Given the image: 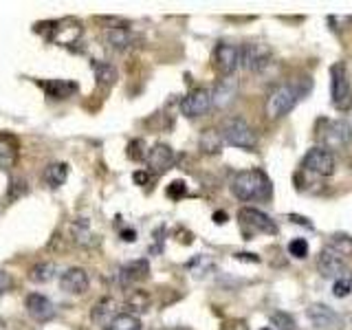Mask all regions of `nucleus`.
Instances as JSON below:
<instances>
[{
	"instance_id": "39",
	"label": "nucleus",
	"mask_w": 352,
	"mask_h": 330,
	"mask_svg": "<svg viewBox=\"0 0 352 330\" xmlns=\"http://www.w3.org/2000/svg\"><path fill=\"white\" fill-rule=\"evenodd\" d=\"M328 22L333 25V31H341V29H344L341 25H348V27L352 25V20H350V18H341V16H330Z\"/></svg>"
},
{
	"instance_id": "33",
	"label": "nucleus",
	"mask_w": 352,
	"mask_h": 330,
	"mask_svg": "<svg viewBox=\"0 0 352 330\" xmlns=\"http://www.w3.org/2000/svg\"><path fill=\"white\" fill-rule=\"evenodd\" d=\"M289 253H291L293 258L304 260V258L308 256V242H306L304 238H295V240H291V242H289Z\"/></svg>"
},
{
	"instance_id": "24",
	"label": "nucleus",
	"mask_w": 352,
	"mask_h": 330,
	"mask_svg": "<svg viewBox=\"0 0 352 330\" xmlns=\"http://www.w3.org/2000/svg\"><path fill=\"white\" fill-rule=\"evenodd\" d=\"M66 179H69V165L66 163H51L49 168L44 170V183L53 187V190L62 187Z\"/></svg>"
},
{
	"instance_id": "13",
	"label": "nucleus",
	"mask_w": 352,
	"mask_h": 330,
	"mask_svg": "<svg viewBox=\"0 0 352 330\" xmlns=\"http://www.w3.org/2000/svg\"><path fill=\"white\" fill-rule=\"evenodd\" d=\"M25 306H27V313L36 319L40 324H47L55 317V306L53 302L49 300L47 295L42 293H29L27 300H25Z\"/></svg>"
},
{
	"instance_id": "37",
	"label": "nucleus",
	"mask_w": 352,
	"mask_h": 330,
	"mask_svg": "<svg viewBox=\"0 0 352 330\" xmlns=\"http://www.w3.org/2000/svg\"><path fill=\"white\" fill-rule=\"evenodd\" d=\"M220 330H249V326L245 319H229V322L220 326Z\"/></svg>"
},
{
	"instance_id": "42",
	"label": "nucleus",
	"mask_w": 352,
	"mask_h": 330,
	"mask_svg": "<svg viewBox=\"0 0 352 330\" xmlns=\"http://www.w3.org/2000/svg\"><path fill=\"white\" fill-rule=\"evenodd\" d=\"M289 218L293 220V223H297V225H304V227H313V225H311V223H308V220L304 218V216H295V214H291Z\"/></svg>"
},
{
	"instance_id": "45",
	"label": "nucleus",
	"mask_w": 352,
	"mask_h": 330,
	"mask_svg": "<svg viewBox=\"0 0 352 330\" xmlns=\"http://www.w3.org/2000/svg\"><path fill=\"white\" fill-rule=\"evenodd\" d=\"M161 330H187V328H183V326H172V328H161Z\"/></svg>"
},
{
	"instance_id": "18",
	"label": "nucleus",
	"mask_w": 352,
	"mask_h": 330,
	"mask_svg": "<svg viewBox=\"0 0 352 330\" xmlns=\"http://www.w3.org/2000/svg\"><path fill=\"white\" fill-rule=\"evenodd\" d=\"M236 97H238V82L234 77H223L212 91V106L227 108L229 104H234Z\"/></svg>"
},
{
	"instance_id": "12",
	"label": "nucleus",
	"mask_w": 352,
	"mask_h": 330,
	"mask_svg": "<svg viewBox=\"0 0 352 330\" xmlns=\"http://www.w3.org/2000/svg\"><path fill=\"white\" fill-rule=\"evenodd\" d=\"M146 163H148L150 172L161 176V174H165L174 165V150L168 146V143H157V146H152L148 150Z\"/></svg>"
},
{
	"instance_id": "21",
	"label": "nucleus",
	"mask_w": 352,
	"mask_h": 330,
	"mask_svg": "<svg viewBox=\"0 0 352 330\" xmlns=\"http://www.w3.org/2000/svg\"><path fill=\"white\" fill-rule=\"evenodd\" d=\"M20 154L18 139L9 132H0V168H14Z\"/></svg>"
},
{
	"instance_id": "27",
	"label": "nucleus",
	"mask_w": 352,
	"mask_h": 330,
	"mask_svg": "<svg viewBox=\"0 0 352 330\" xmlns=\"http://www.w3.org/2000/svg\"><path fill=\"white\" fill-rule=\"evenodd\" d=\"M150 295L146 291H132L130 297L126 300V308H128V313L130 315H135V313H146L148 308H150Z\"/></svg>"
},
{
	"instance_id": "16",
	"label": "nucleus",
	"mask_w": 352,
	"mask_h": 330,
	"mask_svg": "<svg viewBox=\"0 0 352 330\" xmlns=\"http://www.w3.org/2000/svg\"><path fill=\"white\" fill-rule=\"evenodd\" d=\"M306 315H308V319H311L313 326L322 328V330H333V328L341 326V317L333 311V308H328L326 304H313L306 311Z\"/></svg>"
},
{
	"instance_id": "38",
	"label": "nucleus",
	"mask_w": 352,
	"mask_h": 330,
	"mask_svg": "<svg viewBox=\"0 0 352 330\" xmlns=\"http://www.w3.org/2000/svg\"><path fill=\"white\" fill-rule=\"evenodd\" d=\"M11 286H14V280H11V275L5 273V271H0V297H3Z\"/></svg>"
},
{
	"instance_id": "34",
	"label": "nucleus",
	"mask_w": 352,
	"mask_h": 330,
	"mask_svg": "<svg viewBox=\"0 0 352 330\" xmlns=\"http://www.w3.org/2000/svg\"><path fill=\"white\" fill-rule=\"evenodd\" d=\"M27 192V183L22 181V179H11V183H9V192H7V196H9V201H16L18 196H22Z\"/></svg>"
},
{
	"instance_id": "22",
	"label": "nucleus",
	"mask_w": 352,
	"mask_h": 330,
	"mask_svg": "<svg viewBox=\"0 0 352 330\" xmlns=\"http://www.w3.org/2000/svg\"><path fill=\"white\" fill-rule=\"evenodd\" d=\"M42 88L53 99H69L77 93V84L71 80H49L42 82Z\"/></svg>"
},
{
	"instance_id": "6",
	"label": "nucleus",
	"mask_w": 352,
	"mask_h": 330,
	"mask_svg": "<svg viewBox=\"0 0 352 330\" xmlns=\"http://www.w3.org/2000/svg\"><path fill=\"white\" fill-rule=\"evenodd\" d=\"M47 29V38L55 44H60V47H73V44L82 38V22H77L75 18H64V20H55V22H49Z\"/></svg>"
},
{
	"instance_id": "9",
	"label": "nucleus",
	"mask_w": 352,
	"mask_h": 330,
	"mask_svg": "<svg viewBox=\"0 0 352 330\" xmlns=\"http://www.w3.org/2000/svg\"><path fill=\"white\" fill-rule=\"evenodd\" d=\"M302 168L306 172L317 174V176H333L335 168H337V161L333 157V152H328L326 148H311L302 161Z\"/></svg>"
},
{
	"instance_id": "35",
	"label": "nucleus",
	"mask_w": 352,
	"mask_h": 330,
	"mask_svg": "<svg viewBox=\"0 0 352 330\" xmlns=\"http://www.w3.org/2000/svg\"><path fill=\"white\" fill-rule=\"evenodd\" d=\"M350 291H352V280H348V278H339V280H335V284H333V293H335V297H346Z\"/></svg>"
},
{
	"instance_id": "5",
	"label": "nucleus",
	"mask_w": 352,
	"mask_h": 330,
	"mask_svg": "<svg viewBox=\"0 0 352 330\" xmlns=\"http://www.w3.org/2000/svg\"><path fill=\"white\" fill-rule=\"evenodd\" d=\"M238 220L240 225L245 227V234L251 236V234H269V236H275L278 234V225H275V220L260 212L256 207H242L238 212Z\"/></svg>"
},
{
	"instance_id": "1",
	"label": "nucleus",
	"mask_w": 352,
	"mask_h": 330,
	"mask_svg": "<svg viewBox=\"0 0 352 330\" xmlns=\"http://www.w3.org/2000/svg\"><path fill=\"white\" fill-rule=\"evenodd\" d=\"M311 91V80L302 77L297 84H280L275 86L273 91L267 95V102H264V115L269 121L282 119L284 115H289L295 108V104Z\"/></svg>"
},
{
	"instance_id": "15",
	"label": "nucleus",
	"mask_w": 352,
	"mask_h": 330,
	"mask_svg": "<svg viewBox=\"0 0 352 330\" xmlns=\"http://www.w3.org/2000/svg\"><path fill=\"white\" fill-rule=\"evenodd\" d=\"M317 269L324 278H341V273L346 271V258H341L330 247H324L322 253L317 256Z\"/></svg>"
},
{
	"instance_id": "10",
	"label": "nucleus",
	"mask_w": 352,
	"mask_h": 330,
	"mask_svg": "<svg viewBox=\"0 0 352 330\" xmlns=\"http://www.w3.org/2000/svg\"><path fill=\"white\" fill-rule=\"evenodd\" d=\"M209 108H212V93L207 88H194L192 93H187L181 99V113L190 119L207 115Z\"/></svg>"
},
{
	"instance_id": "20",
	"label": "nucleus",
	"mask_w": 352,
	"mask_h": 330,
	"mask_svg": "<svg viewBox=\"0 0 352 330\" xmlns=\"http://www.w3.org/2000/svg\"><path fill=\"white\" fill-rule=\"evenodd\" d=\"M148 273H150L148 260H135V262L126 264V267H121V271H119V284L124 286V289H128V286H132L135 282L146 280Z\"/></svg>"
},
{
	"instance_id": "7",
	"label": "nucleus",
	"mask_w": 352,
	"mask_h": 330,
	"mask_svg": "<svg viewBox=\"0 0 352 330\" xmlns=\"http://www.w3.org/2000/svg\"><path fill=\"white\" fill-rule=\"evenodd\" d=\"M240 62L251 73H262L273 62V49L264 42H251L240 49Z\"/></svg>"
},
{
	"instance_id": "25",
	"label": "nucleus",
	"mask_w": 352,
	"mask_h": 330,
	"mask_svg": "<svg viewBox=\"0 0 352 330\" xmlns=\"http://www.w3.org/2000/svg\"><path fill=\"white\" fill-rule=\"evenodd\" d=\"M55 278V264L53 262H36L33 267L29 269V280L36 282V284H47Z\"/></svg>"
},
{
	"instance_id": "8",
	"label": "nucleus",
	"mask_w": 352,
	"mask_h": 330,
	"mask_svg": "<svg viewBox=\"0 0 352 330\" xmlns=\"http://www.w3.org/2000/svg\"><path fill=\"white\" fill-rule=\"evenodd\" d=\"M322 143L326 150H346L352 143V126L344 119L328 121L326 128L322 130Z\"/></svg>"
},
{
	"instance_id": "44",
	"label": "nucleus",
	"mask_w": 352,
	"mask_h": 330,
	"mask_svg": "<svg viewBox=\"0 0 352 330\" xmlns=\"http://www.w3.org/2000/svg\"><path fill=\"white\" fill-rule=\"evenodd\" d=\"M225 220H227V214H225V212H216V214H214V223H216V225H223Z\"/></svg>"
},
{
	"instance_id": "36",
	"label": "nucleus",
	"mask_w": 352,
	"mask_h": 330,
	"mask_svg": "<svg viewBox=\"0 0 352 330\" xmlns=\"http://www.w3.org/2000/svg\"><path fill=\"white\" fill-rule=\"evenodd\" d=\"M185 192H187V185L183 181H174L168 187V196L170 198H181V196H185Z\"/></svg>"
},
{
	"instance_id": "2",
	"label": "nucleus",
	"mask_w": 352,
	"mask_h": 330,
	"mask_svg": "<svg viewBox=\"0 0 352 330\" xmlns=\"http://www.w3.org/2000/svg\"><path fill=\"white\" fill-rule=\"evenodd\" d=\"M231 192L240 201H262L271 196V181L262 170H242L231 181Z\"/></svg>"
},
{
	"instance_id": "4",
	"label": "nucleus",
	"mask_w": 352,
	"mask_h": 330,
	"mask_svg": "<svg viewBox=\"0 0 352 330\" xmlns=\"http://www.w3.org/2000/svg\"><path fill=\"white\" fill-rule=\"evenodd\" d=\"M330 97H333V106L337 110L352 108V84L344 62L330 66Z\"/></svg>"
},
{
	"instance_id": "14",
	"label": "nucleus",
	"mask_w": 352,
	"mask_h": 330,
	"mask_svg": "<svg viewBox=\"0 0 352 330\" xmlns=\"http://www.w3.org/2000/svg\"><path fill=\"white\" fill-rule=\"evenodd\" d=\"M60 286L71 295H84L91 286V278L82 267H71L60 275Z\"/></svg>"
},
{
	"instance_id": "32",
	"label": "nucleus",
	"mask_w": 352,
	"mask_h": 330,
	"mask_svg": "<svg viewBox=\"0 0 352 330\" xmlns=\"http://www.w3.org/2000/svg\"><path fill=\"white\" fill-rule=\"evenodd\" d=\"M271 324L278 328V330H295V319L289 315V313H284V311H278V313H273L271 315Z\"/></svg>"
},
{
	"instance_id": "31",
	"label": "nucleus",
	"mask_w": 352,
	"mask_h": 330,
	"mask_svg": "<svg viewBox=\"0 0 352 330\" xmlns=\"http://www.w3.org/2000/svg\"><path fill=\"white\" fill-rule=\"evenodd\" d=\"M128 159H132V161H146V157H148V150H146V143H143V139H135V141H130L128 143Z\"/></svg>"
},
{
	"instance_id": "41",
	"label": "nucleus",
	"mask_w": 352,
	"mask_h": 330,
	"mask_svg": "<svg viewBox=\"0 0 352 330\" xmlns=\"http://www.w3.org/2000/svg\"><path fill=\"white\" fill-rule=\"evenodd\" d=\"M121 238L126 242H135L137 240V231L135 229H121Z\"/></svg>"
},
{
	"instance_id": "26",
	"label": "nucleus",
	"mask_w": 352,
	"mask_h": 330,
	"mask_svg": "<svg viewBox=\"0 0 352 330\" xmlns=\"http://www.w3.org/2000/svg\"><path fill=\"white\" fill-rule=\"evenodd\" d=\"M106 42L110 44L113 49H128L132 42H135V36L128 27H121V29H110L106 33Z\"/></svg>"
},
{
	"instance_id": "19",
	"label": "nucleus",
	"mask_w": 352,
	"mask_h": 330,
	"mask_svg": "<svg viewBox=\"0 0 352 330\" xmlns=\"http://www.w3.org/2000/svg\"><path fill=\"white\" fill-rule=\"evenodd\" d=\"M71 238L75 245H80L84 249H93L99 245V236L91 229V223L86 218H77L71 225Z\"/></svg>"
},
{
	"instance_id": "46",
	"label": "nucleus",
	"mask_w": 352,
	"mask_h": 330,
	"mask_svg": "<svg viewBox=\"0 0 352 330\" xmlns=\"http://www.w3.org/2000/svg\"><path fill=\"white\" fill-rule=\"evenodd\" d=\"M264 330H271V328H264Z\"/></svg>"
},
{
	"instance_id": "30",
	"label": "nucleus",
	"mask_w": 352,
	"mask_h": 330,
	"mask_svg": "<svg viewBox=\"0 0 352 330\" xmlns=\"http://www.w3.org/2000/svg\"><path fill=\"white\" fill-rule=\"evenodd\" d=\"M326 247H330L335 253H339L341 258L352 256V238H348V236H333V240H330Z\"/></svg>"
},
{
	"instance_id": "23",
	"label": "nucleus",
	"mask_w": 352,
	"mask_h": 330,
	"mask_svg": "<svg viewBox=\"0 0 352 330\" xmlns=\"http://www.w3.org/2000/svg\"><path fill=\"white\" fill-rule=\"evenodd\" d=\"M223 135H220V130L216 128H207L203 130L201 139H198V146H201V150L205 154H218L220 150H223Z\"/></svg>"
},
{
	"instance_id": "3",
	"label": "nucleus",
	"mask_w": 352,
	"mask_h": 330,
	"mask_svg": "<svg viewBox=\"0 0 352 330\" xmlns=\"http://www.w3.org/2000/svg\"><path fill=\"white\" fill-rule=\"evenodd\" d=\"M223 141L229 146L240 148V150H256L258 148V135L242 117H227L220 128Z\"/></svg>"
},
{
	"instance_id": "28",
	"label": "nucleus",
	"mask_w": 352,
	"mask_h": 330,
	"mask_svg": "<svg viewBox=\"0 0 352 330\" xmlns=\"http://www.w3.org/2000/svg\"><path fill=\"white\" fill-rule=\"evenodd\" d=\"M106 330H143L141 319L130 313H119Z\"/></svg>"
},
{
	"instance_id": "29",
	"label": "nucleus",
	"mask_w": 352,
	"mask_h": 330,
	"mask_svg": "<svg viewBox=\"0 0 352 330\" xmlns=\"http://www.w3.org/2000/svg\"><path fill=\"white\" fill-rule=\"evenodd\" d=\"M97 82L102 86H113L117 82V69L110 62H95L93 66Z\"/></svg>"
},
{
	"instance_id": "43",
	"label": "nucleus",
	"mask_w": 352,
	"mask_h": 330,
	"mask_svg": "<svg viewBox=\"0 0 352 330\" xmlns=\"http://www.w3.org/2000/svg\"><path fill=\"white\" fill-rule=\"evenodd\" d=\"M238 260H251V262H260V258H256L253 253H236Z\"/></svg>"
},
{
	"instance_id": "40",
	"label": "nucleus",
	"mask_w": 352,
	"mask_h": 330,
	"mask_svg": "<svg viewBox=\"0 0 352 330\" xmlns=\"http://www.w3.org/2000/svg\"><path fill=\"white\" fill-rule=\"evenodd\" d=\"M132 179H135L137 185H148L150 183V172L139 170V172H135V176H132Z\"/></svg>"
},
{
	"instance_id": "11",
	"label": "nucleus",
	"mask_w": 352,
	"mask_h": 330,
	"mask_svg": "<svg viewBox=\"0 0 352 330\" xmlns=\"http://www.w3.org/2000/svg\"><path fill=\"white\" fill-rule=\"evenodd\" d=\"M240 64V49L236 44H229V42H218L216 49H214V66L216 71L223 75V77H231L238 69Z\"/></svg>"
},
{
	"instance_id": "17",
	"label": "nucleus",
	"mask_w": 352,
	"mask_h": 330,
	"mask_svg": "<svg viewBox=\"0 0 352 330\" xmlns=\"http://www.w3.org/2000/svg\"><path fill=\"white\" fill-rule=\"evenodd\" d=\"M119 315V304L115 297H102L91 311V322L99 328H108L110 322Z\"/></svg>"
}]
</instances>
